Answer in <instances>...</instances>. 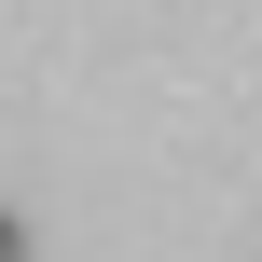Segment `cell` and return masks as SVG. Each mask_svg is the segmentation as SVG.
<instances>
[{
    "label": "cell",
    "instance_id": "obj_1",
    "mask_svg": "<svg viewBox=\"0 0 262 262\" xmlns=\"http://www.w3.org/2000/svg\"><path fill=\"white\" fill-rule=\"evenodd\" d=\"M0 262H28V221H14V207H0Z\"/></svg>",
    "mask_w": 262,
    "mask_h": 262
}]
</instances>
